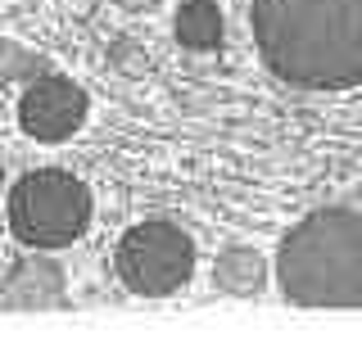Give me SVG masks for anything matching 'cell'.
I'll list each match as a JSON object with an SVG mask.
<instances>
[{
    "label": "cell",
    "instance_id": "1",
    "mask_svg": "<svg viewBox=\"0 0 362 348\" xmlns=\"http://www.w3.org/2000/svg\"><path fill=\"white\" fill-rule=\"evenodd\" d=\"M254 46L281 82L349 91L362 82V0H254Z\"/></svg>",
    "mask_w": 362,
    "mask_h": 348
},
{
    "label": "cell",
    "instance_id": "3",
    "mask_svg": "<svg viewBox=\"0 0 362 348\" xmlns=\"http://www.w3.org/2000/svg\"><path fill=\"white\" fill-rule=\"evenodd\" d=\"M9 227L28 249H64L90 227V190L73 172L41 167L9 190Z\"/></svg>",
    "mask_w": 362,
    "mask_h": 348
},
{
    "label": "cell",
    "instance_id": "7",
    "mask_svg": "<svg viewBox=\"0 0 362 348\" xmlns=\"http://www.w3.org/2000/svg\"><path fill=\"white\" fill-rule=\"evenodd\" d=\"M177 41L186 50H218L222 46V9L213 0H186L177 9Z\"/></svg>",
    "mask_w": 362,
    "mask_h": 348
},
{
    "label": "cell",
    "instance_id": "2",
    "mask_svg": "<svg viewBox=\"0 0 362 348\" xmlns=\"http://www.w3.org/2000/svg\"><path fill=\"white\" fill-rule=\"evenodd\" d=\"M276 285L299 308H362V217L317 208L276 253Z\"/></svg>",
    "mask_w": 362,
    "mask_h": 348
},
{
    "label": "cell",
    "instance_id": "8",
    "mask_svg": "<svg viewBox=\"0 0 362 348\" xmlns=\"http://www.w3.org/2000/svg\"><path fill=\"white\" fill-rule=\"evenodd\" d=\"M0 181H5V163H0Z\"/></svg>",
    "mask_w": 362,
    "mask_h": 348
},
{
    "label": "cell",
    "instance_id": "5",
    "mask_svg": "<svg viewBox=\"0 0 362 348\" xmlns=\"http://www.w3.org/2000/svg\"><path fill=\"white\" fill-rule=\"evenodd\" d=\"M86 91L73 82V77H59V73H45L23 91V104H18V122L32 140L41 145H59L68 140L77 127L86 122Z\"/></svg>",
    "mask_w": 362,
    "mask_h": 348
},
{
    "label": "cell",
    "instance_id": "4",
    "mask_svg": "<svg viewBox=\"0 0 362 348\" xmlns=\"http://www.w3.org/2000/svg\"><path fill=\"white\" fill-rule=\"evenodd\" d=\"M118 276L132 294L163 299L177 294L195 272V244L173 222H136L118 240Z\"/></svg>",
    "mask_w": 362,
    "mask_h": 348
},
{
    "label": "cell",
    "instance_id": "6",
    "mask_svg": "<svg viewBox=\"0 0 362 348\" xmlns=\"http://www.w3.org/2000/svg\"><path fill=\"white\" fill-rule=\"evenodd\" d=\"M64 276L54 263L45 258H28L23 267H14L9 276V289H5V303L9 308H45V303H59L64 299Z\"/></svg>",
    "mask_w": 362,
    "mask_h": 348
}]
</instances>
